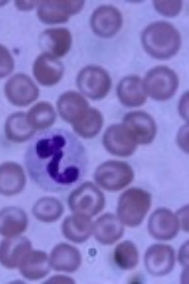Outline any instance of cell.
I'll use <instances>...</instances> for the list:
<instances>
[{
  "label": "cell",
  "instance_id": "obj_1",
  "mask_svg": "<svg viewBox=\"0 0 189 284\" xmlns=\"http://www.w3.org/2000/svg\"><path fill=\"white\" fill-rule=\"evenodd\" d=\"M25 164L32 180L42 190L66 191L79 183L86 174L88 158L81 142L69 131H43L28 145Z\"/></svg>",
  "mask_w": 189,
  "mask_h": 284
},
{
  "label": "cell",
  "instance_id": "obj_2",
  "mask_svg": "<svg viewBox=\"0 0 189 284\" xmlns=\"http://www.w3.org/2000/svg\"><path fill=\"white\" fill-rule=\"evenodd\" d=\"M144 49L152 57L166 60L174 56L181 43L180 33L169 22L160 21L147 26L141 35Z\"/></svg>",
  "mask_w": 189,
  "mask_h": 284
},
{
  "label": "cell",
  "instance_id": "obj_3",
  "mask_svg": "<svg viewBox=\"0 0 189 284\" xmlns=\"http://www.w3.org/2000/svg\"><path fill=\"white\" fill-rule=\"evenodd\" d=\"M151 195L140 188H131L120 196L117 204L118 218L123 224L130 227L140 225L151 205Z\"/></svg>",
  "mask_w": 189,
  "mask_h": 284
},
{
  "label": "cell",
  "instance_id": "obj_4",
  "mask_svg": "<svg viewBox=\"0 0 189 284\" xmlns=\"http://www.w3.org/2000/svg\"><path fill=\"white\" fill-rule=\"evenodd\" d=\"M143 85L147 95L155 100L164 101L175 94L178 87L179 80L177 75L172 69L159 65L147 72Z\"/></svg>",
  "mask_w": 189,
  "mask_h": 284
},
{
  "label": "cell",
  "instance_id": "obj_5",
  "mask_svg": "<svg viewBox=\"0 0 189 284\" xmlns=\"http://www.w3.org/2000/svg\"><path fill=\"white\" fill-rule=\"evenodd\" d=\"M105 196L94 183L85 182L74 189L68 197V205L74 213L92 217L104 208Z\"/></svg>",
  "mask_w": 189,
  "mask_h": 284
},
{
  "label": "cell",
  "instance_id": "obj_6",
  "mask_svg": "<svg viewBox=\"0 0 189 284\" xmlns=\"http://www.w3.org/2000/svg\"><path fill=\"white\" fill-rule=\"evenodd\" d=\"M134 171L127 163L108 160L99 166L95 171L96 183L103 189L116 191L130 184L134 179Z\"/></svg>",
  "mask_w": 189,
  "mask_h": 284
},
{
  "label": "cell",
  "instance_id": "obj_7",
  "mask_svg": "<svg viewBox=\"0 0 189 284\" xmlns=\"http://www.w3.org/2000/svg\"><path fill=\"white\" fill-rule=\"evenodd\" d=\"M76 83L83 94L95 100L104 98L111 86L108 73L102 67L94 65L82 68L77 75Z\"/></svg>",
  "mask_w": 189,
  "mask_h": 284
},
{
  "label": "cell",
  "instance_id": "obj_8",
  "mask_svg": "<svg viewBox=\"0 0 189 284\" xmlns=\"http://www.w3.org/2000/svg\"><path fill=\"white\" fill-rule=\"evenodd\" d=\"M84 3L83 1H39L37 15L39 19L45 24L64 23L71 16L81 11Z\"/></svg>",
  "mask_w": 189,
  "mask_h": 284
},
{
  "label": "cell",
  "instance_id": "obj_9",
  "mask_svg": "<svg viewBox=\"0 0 189 284\" xmlns=\"http://www.w3.org/2000/svg\"><path fill=\"white\" fill-rule=\"evenodd\" d=\"M9 101L18 107H24L35 101L39 91L31 78L24 73H17L9 78L5 86Z\"/></svg>",
  "mask_w": 189,
  "mask_h": 284
},
{
  "label": "cell",
  "instance_id": "obj_10",
  "mask_svg": "<svg viewBox=\"0 0 189 284\" xmlns=\"http://www.w3.org/2000/svg\"><path fill=\"white\" fill-rule=\"evenodd\" d=\"M122 125L133 137L137 144L151 143L157 133L156 124L153 117L143 111H133L127 113Z\"/></svg>",
  "mask_w": 189,
  "mask_h": 284
},
{
  "label": "cell",
  "instance_id": "obj_11",
  "mask_svg": "<svg viewBox=\"0 0 189 284\" xmlns=\"http://www.w3.org/2000/svg\"><path fill=\"white\" fill-rule=\"evenodd\" d=\"M122 22V15L116 8L111 5H102L92 14L90 24L95 34L101 37L108 38L118 32Z\"/></svg>",
  "mask_w": 189,
  "mask_h": 284
},
{
  "label": "cell",
  "instance_id": "obj_12",
  "mask_svg": "<svg viewBox=\"0 0 189 284\" xmlns=\"http://www.w3.org/2000/svg\"><path fill=\"white\" fill-rule=\"evenodd\" d=\"M102 143L108 152L119 157L131 155L138 145L122 124H114L108 127L103 135Z\"/></svg>",
  "mask_w": 189,
  "mask_h": 284
},
{
  "label": "cell",
  "instance_id": "obj_13",
  "mask_svg": "<svg viewBox=\"0 0 189 284\" xmlns=\"http://www.w3.org/2000/svg\"><path fill=\"white\" fill-rule=\"evenodd\" d=\"M175 261L173 248L165 244L151 246L144 256L145 265L152 275L160 276L169 273L173 269Z\"/></svg>",
  "mask_w": 189,
  "mask_h": 284
},
{
  "label": "cell",
  "instance_id": "obj_14",
  "mask_svg": "<svg viewBox=\"0 0 189 284\" xmlns=\"http://www.w3.org/2000/svg\"><path fill=\"white\" fill-rule=\"evenodd\" d=\"M180 228L175 214L166 208H159L151 215L148 222V229L154 238L168 240L174 238Z\"/></svg>",
  "mask_w": 189,
  "mask_h": 284
},
{
  "label": "cell",
  "instance_id": "obj_15",
  "mask_svg": "<svg viewBox=\"0 0 189 284\" xmlns=\"http://www.w3.org/2000/svg\"><path fill=\"white\" fill-rule=\"evenodd\" d=\"M64 72L62 63L48 52L39 55L33 65L34 76L40 84L44 86H51L58 83Z\"/></svg>",
  "mask_w": 189,
  "mask_h": 284
},
{
  "label": "cell",
  "instance_id": "obj_16",
  "mask_svg": "<svg viewBox=\"0 0 189 284\" xmlns=\"http://www.w3.org/2000/svg\"><path fill=\"white\" fill-rule=\"evenodd\" d=\"M31 250V242L25 236L6 237L0 243V264L8 269H16L24 256Z\"/></svg>",
  "mask_w": 189,
  "mask_h": 284
},
{
  "label": "cell",
  "instance_id": "obj_17",
  "mask_svg": "<svg viewBox=\"0 0 189 284\" xmlns=\"http://www.w3.org/2000/svg\"><path fill=\"white\" fill-rule=\"evenodd\" d=\"M51 268L56 271L72 273L77 271L82 263L80 251L66 242L56 245L49 257Z\"/></svg>",
  "mask_w": 189,
  "mask_h": 284
},
{
  "label": "cell",
  "instance_id": "obj_18",
  "mask_svg": "<svg viewBox=\"0 0 189 284\" xmlns=\"http://www.w3.org/2000/svg\"><path fill=\"white\" fill-rule=\"evenodd\" d=\"M26 178L22 167L12 161L0 165V194L12 196L23 191Z\"/></svg>",
  "mask_w": 189,
  "mask_h": 284
},
{
  "label": "cell",
  "instance_id": "obj_19",
  "mask_svg": "<svg viewBox=\"0 0 189 284\" xmlns=\"http://www.w3.org/2000/svg\"><path fill=\"white\" fill-rule=\"evenodd\" d=\"M116 94L121 104L128 107L140 106L147 99L143 80L135 75L125 76L119 82Z\"/></svg>",
  "mask_w": 189,
  "mask_h": 284
},
{
  "label": "cell",
  "instance_id": "obj_20",
  "mask_svg": "<svg viewBox=\"0 0 189 284\" xmlns=\"http://www.w3.org/2000/svg\"><path fill=\"white\" fill-rule=\"evenodd\" d=\"M18 268L22 276L29 280L44 278L51 269L47 254L42 251L32 249L24 256Z\"/></svg>",
  "mask_w": 189,
  "mask_h": 284
},
{
  "label": "cell",
  "instance_id": "obj_21",
  "mask_svg": "<svg viewBox=\"0 0 189 284\" xmlns=\"http://www.w3.org/2000/svg\"><path fill=\"white\" fill-rule=\"evenodd\" d=\"M28 218L21 208L8 206L0 210V235L6 237L20 235L26 231Z\"/></svg>",
  "mask_w": 189,
  "mask_h": 284
},
{
  "label": "cell",
  "instance_id": "obj_22",
  "mask_svg": "<svg viewBox=\"0 0 189 284\" xmlns=\"http://www.w3.org/2000/svg\"><path fill=\"white\" fill-rule=\"evenodd\" d=\"M89 107L86 99L73 91L63 93L57 101V108L60 117L71 124L78 120Z\"/></svg>",
  "mask_w": 189,
  "mask_h": 284
},
{
  "label": "cell",
  "instance_id": "obj_23",
  "mask_svg": "<svg viewBox=\"0 0 189 284\" xmlns=\"http://www.w3.org/2000/svg\"><path fill=\"white\" fill-rule=\"evenodd\" d=\"M123 232V224L118 217L111 214L102 215L93 224L94 237L102 245L114 243L121 237Z\"/></svg>",
  "mask_w": 189,
  "mask_h": 284
},
{
  "label": "cell",
  "instance_id": "obj_24",
  "mask_svg": "<svg viewBox=\"0 0 189 284\" xmlns=\"http://www.w3.org/2000/svg\"><path fill=\"white\" fill-rule=\"evenodd\" d=\"M93 223L90 217L76 214L68 216L61 224V232L69 240L81 244L86 241L93 232Z\"/></svg>",
  "mask_w": 189,
  "mask_h": 284
},
{
  "label": "cell",
  "instance_id": "obj_25",
  "mask_svg": "<svg viewBox=\"0 0 189 284\" xmlns=\"http://www.w3.org/2000/svg\"><path fill=\"white\" fill-rule=\"evenodd\" d=\"M35 130L28 124L24 112H16L9 115L5 124V133L9 141L21 143L30 139Z\"/></svg>",
  "mask_w": 189,
  "mask_h": 284
},
{
  "label": "cell",
  "instance_id": "obj_26",
  "mask_svg": "<svg viewBox=\"0 0 189 284\" xmlns=\"http://www.w3.org/2000/svg\"><path fill=\"white\" fill-rule=\"evenodd\" d=\"M42 37L50 51L48 52L57 58L66 55L71 48L72 35L70 31L66 28L46 29L43 32Z\"/></svg>",
  "mask_w": 189,
  "mask_h": 284
},
{
  "label": "cell",
  "instance_id": "obj_27",
  "mask_svg": "<svg viewBox=\"0 0 189 284\" xmlns=\"http://www.w3.org/2000/svg\"><path fill=\"white\" fill-rule=\"evenodd\" d=\"M32 212L37 220L49 223L55 222L61 217L64 212V207L57 198L52 196H45L35 202Z\"/></svg>",
  "mask_w": 189,
  "mask_h": 284
},
{
  "label": "cell",
  "instance_id": "obj_28",
  "mask_svg": "<svg viewBox=\"0 0 189 284\" xmlns=\"http://www.w3.org/2000/svg\"><path fill=\"white\" fill-rule=\"evenodd\" d=\"M103 116L97 109L89 107L85 113L72 125L75 132L84 138H92L100 131Z\"/></svg>",
  "mask_w": 189,
  "mask_h": 284
},
{
  "label": "cell",
  "instance_id": "obj_29",
  "mask_svg": "<svg viewBox=\"0 0 189 284\" xmlns=\"http://www.w3.org/2000/svg\"><path fill=\"white\" fill-rule=\"evenodd\" d=\"M26 119L29 126L34 130H44L53 124L56 113L50 103L40 102L29 109Z\"/></svg>",
  "mask_w": 189,
  "mask_h": 284
},
{
  "label": "cell",
  "instance_id": "obj_30",
  "mask_svg": "<svg viewBox=\"0 0 189 284\" xmlns=\"http://www.w3.org/2000/svg\"><path fill=\"white\" fill-rule=\"evenodd\" d=\"M113 258L116 264L120 268L131 270L135 268L138 263V251L132 241H123L116 246Z\"/></svg>",
  "mask_w": 189,
  "mask_h": 284
},
{
  "label": "cell",
  "instance_id": "obj_31",
  "mask_svg": "<svg viewBox=\"0 0 189 284\" xmlns=\"http://www.w3.org/2000/svg\"><path fill=\"white\" fill-rule=\"evenodd\" d=\"M155 9L162 16L173 17L178 15L181 10L182 2L181 1H154Z\"/></svg>",
  "mask_w": 189,
  "mask_h": 284
},
{
  "label": "cell",
  "instance_id": "obj_32",
  "mask_svg": "<svg viewBox=\"0 0 189 284\" xmlns=\"http://www.w3.org/2000/svg\"><path fill=\"white\" fill-rule=\"evenodd\" d=\"M14 68V60L8 49L0 45V78L10 74Z\"/></svg>",
  "mask_w": 189,
  "mask_h": 284
},
{
  "label": "cell",
  "instance_id": "obj_33",
  "mask_svg": "<svg viewBox=\"0 0 189 284\" xmlns=\"http://www.w3.org/2000/svg\"><path fill=\"white\" fill-rule=\"evenodd\" d=\"M188 125L183 126L179 130L177 136V142L178 146L185 152L188 151Z\"/></svg>",
  "mask_w": 189,
  "mask_h": 284
},
{
  "label": "cell",
  "instance_id": "obj_34",
  "mask_svg": "<svg viewBox=\"0 0 189 284\" xmlns=\"http://www.w3.org/2000/svg\"><path fill=\"white\" fill-rule=\"evenodd\" d=\"M179 226L186 231H188V206H185L179 210L175 214Z\"/></svg>",
  "mask_w": 189,
  "mask_h": 284
},
{
  "label": "cell",
  "instance_id": "obj_35",
  "mask_svg": "<svg viewBox=\"0 0 189 284\" xmlns=\"http://www.w3.org/2000/svg\"><path fill=\"white\" fill-rule=\"evenodd\" d=\"M178 111L181 116L188 122V93L185 92L181 96L178 105Z\"/></svg>",
  "mask_w": 189,
  "mask_h": 284
},
{
  "label": "cell",
  "instance_id": "obj_36",
  "mask_svg": "<svg viewBox=\"0 0 189 284\" xmlns=\"http://www.w3.org/2000/svg\"><path fill=\"white\" fill-rule=\"evenodd\" d=\"M180 263L185 268L188 266V242H185L181 247L178 256Z\"/></svg>",
  "mask_w": 189,
  "mask_h": 284
},
{
  "label": "cell",
  "instance_id": "obj_37",
  "mask_svg": "<svg viewBox=\"0 0 189 284\" xmlns=\"http://www.w3.org/2000/svg\"><path fill=\"white\" fill-rule=\"evenodd\" d=\"M38 1H16V5L21 10H29L38 5Z\"/></svg>",
  "mask_w": 189,
  "mask_h": 284
}]
</instances>
